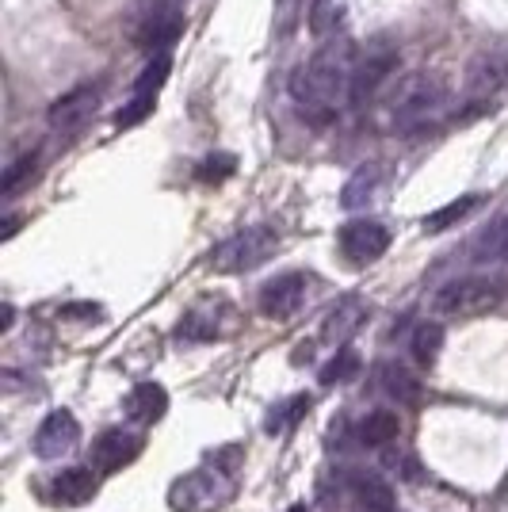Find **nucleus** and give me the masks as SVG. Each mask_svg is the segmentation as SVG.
Instances as JSON below:
<instances>
[{
    "label": "nucleus",
    "instance_id": "5701e85b",
    "mask_svg": "<svg viewBox=\"0 0 508 512\" xmlns=\"http://www.w3.org/2000/svg\"><path fill=\"white\" fill-rule=\"evenodd\" d=\"M482 203V195H459V199H451V203H444L440 211H432L428 218H424V234H444L447 226H455V222H463L466 214L474 211Z\"/></svg>",
    "mask_w": 508,
    "mask_h": 512
},
{
    "label": "nucleus",
    "instance_id": "cd10ccee",
    "mask_svg": "<svg viewBox=\"0 0 508 512\" xmlns=\"http://www.w3.org/2000/svg\"><path fill=\"white\" fill-rule=\"evenodd\" d=\"M153 107H157V92H134L127 104L115 111V127L127 130V127H138L142 119L153 115Z\"/></svg>",
    "mask_w": 508,
    "mask_h": 512
},
{
    "label": "nucleus",
    "instance_id": "c756f323",
    "mask_svg": "<svg viewBox=\"0 0 508 512\" xmlns=\"http://www.w3.org/2000/svg\"><path fill=\"white\" fill-rule=\"evenodd\" d=\"M302 16H306V0H276V8H272V31H276L279 39H287Z\"/></svg>",
    "mask_w": 508,
    "mask_h": 512
},
{
    "label": "nucleus",
    "instance_id": "dca6fc26",
    "mask_svg": "<svg viewBox=\"0 0 508 512\" xmlns=\"http://www.w3.org/2000/svg\"><path fill=\"white\" fill-rule=\"evenodd\" d=\"M360 444L363 448H390V444H398V436H402V417L394 413V409H375V413H367L360 421Z\"/></svg>",
    "mask_w": 508,
    "mask_h": 512
},
{
    "label": "nucleus",
    "instance_id": "473e14b6",
    "mask_svg": "<svg viewBox=\"0 0 508 512\" xmlns=\"http://www.w3.org/2000/svg\"><path fill=\"white\" fill-rule=\"evenodd\" d=\"M62 318H69V321H100V318H104V306H100V302H65Z\"/></svg>",
    "mask_w": 508,
    "mask_h": 512
},
{
    "label": "nucleus",
    "instance_id": "f8f14e48",
    "mask_svg": "<svg viewBox=\"0 0 508 512\" xmlns=\"http://www.w3.org/2000/svg\"><path fill=\"white\" fill-rule=\"evenodd\" d=\"M142 455V436L123 432V428H107L104 436H96L92 444V467L96 470H123Z\"/></svg>",
    "mask_w": 508,
    "mask_h": 512
},
{
    "label": "nucleus",
    "instance_id": "f3484780",
    "mask_svg": "<svg viewBox=\"0 0 508 512\" xmlns=\"http://www.w3.org/2000/svg\"><path fill=\"white\" fill-rule=\"evenodd\" d=\"M470 260H474V264H505L508 260V211L501 214L497 222H489L486 230L474 237Z\"/></svg>",
    "mask_w": 508,
    "mask_h": 512
},
{
    "label": "nucleus",
    "instance_id": "f257e3e1",
    "mask_svg": "<svg viewBox=\"0 0 508 512\" xmlns=\"http://www.w3.org/2000/svg\"><path fill=\"white\" fill-rule=\"evenodd\" d=\"M356 43L348 35H329L321 39V46L314 50V58L306 65H298L291 77V100L298 104L302 115L310 119H333L337 107L344 100H352V73H356Z\"/></svg>",
    "mask_w": 508,
    "mask_h": 512
},
{
    "label": "nucleus",
    "instance_id": "0eeeda50",
    "mask_svg": "<svg viewBox=\"0 0 508 512\" xmlns=\"http://www.w3.org/2000/svg\"><path fill=\"white\" fill-rule=\"evenodd\" d=\"M77 440H81L77 417H73L69 409H54V413H46L43 417V425L35 428L31 448H35L39 459H62L65 451L77 448Z\"/></svg>",
    "mask_w": 508,
    "mask_h": 512
},
{
    "label": "nucleus",
    "instance_id": "ddd939ff",
    "mask_svg": "<svg viewBox=\"0 0 508 512\" xmlns=\"http://www.w3.org/2000/svg\"><path fill=\"white\" fill-rule=\"evenodd\" d=\"M96 490H100V482L88 467H65L50 482V501L62 509H81L96 497Z\"/></svg>",
    "mask_w": 508,
    "mask_h": 512
},
{
    "label": "nucleus",
    "instance_id": "bb28decb",
    "mask_svg": "<svg viewBox=\"0 0 508 512\" xmlns=\"http://www.w3.org/2000/svg\"><path fill=\"white\" fill-rule=\"evenodd\" d=\"M340 20H344V12H340L337 0H310V31H314L318 39L337 35Z\"/></svg>",
    "mask_w": 508,
    "mask_h": 512
},
{
    "label": "nucleus",
    "instance_id": "412c9836",
    "mask_svg": "<svg viewBox=\"0 0 508 512\" xmlns=\"http://www.w3.org/2000/svg\"><path fill=\"white\" fill-rule=\"evenodd\" d=\"M348 486H352V497L367 512H394V490H390V482H382L379 474H356Z\"/></svg>",
    "mask_w": 508,
    "mask_h": 512
},
{
    "label": "nucleus",
    "instance_id": "7c9ffc66",
    "mask_svg": "<svg viewBox=\"0 0 508 512\" xmlns=\"http://www.w3.org/2000/svg\"><path fill=\"white\" fill-rule=\"evenodd\" d=\"M169 69H172L169 54H157V58H153V62H149L146 69H142V77L134 81V92H157V88L165 85Z\"/></svg>",
    "mask_w": 508,
    "mask_h": 512
},
{
    "label": "nucleus",
    "instance_id": "b1692460",
    "mask_svg": "<svg viewBox=\"0 0 508 512\" xmlns=\"http://www.w3.org/2000/svg\"><path fill=\"white\" fill-rule=\"evenodd\" d=\"M222 329H218V318H214V310H191L188 318L176 325V341L184 344H207L214 341Z\"/></svg>",
    "mask_w": 508,
    "mask_h": 512
},
{
    "label": "nucleus",
    "instance_id": "9b49d317",
    "mask_svg": "<svg viewBox=\"0 0 508 512\" xmlns=\"http://www.w3.org/2000/svg\"><path fill=\"white\" fill-rule=\"evenodd\" d=\"M230 490V486H218V474L214 470H195L188 478H180L172 486V509L176 512H203L218 505V497Z\"/></svg>",
    "mask_w": 508,
    "mask_h": 512
},
{
    "label": "nucleus",
    "instance_id": "20e7f679",
    "mask_svg": "<svg viewBox=\"0 0 508 512\" xmlns=\"http://www.w3.org/2000/svg\"><path fill=\"white\" fill-rule=\"evenodd\" d=\"M279 249V234L272 226H245L230 234L218 249L211 253V268L214 272H253L260 268L268 256Z\"/></svg>",
    "mask_w": 508,
    "mask_h": 512
},
{
    "label": "nucleus",
    "instance_id": "2eb2a0df",
    "mask_svg": "<svg viewBox=\"0 0 508 512\" xmlns=\"http://www.w3.org/2000/svg\"><path fill=\"white\" fill-rule=\"evenodd\" d=\"M127 413L142 425H157L169 413V390L161 383H138L127 394Z\"/></svg>",
    "mask_w": 508,
    "mask_h": 512
},
{
    "label": "nucleus",
    "instance_id": "6e6552de",
    "mask_svg": "<svg viewBox=\"0 0 508 512\" xmlns=\"http://www.w3.org/2000/svg\"><path fill=\"white\" fill-rule=\"evenodd\" d=\"M394 65H398V54L390 50V46H375V50H367L360 54V62H356V73H352V104H363V100H371L382 85H386V77L394 73Z\"/></svg>",
    "mask_w": 508,
    "mask_h": 512
},
{
    "label": "nucleus",
    "instance_id": "2f4dec72",
    "mask_svg": "<svg viewBox=\"0 0 508 512\" xmlns=\"http://www.w3.org/2000/svg\"><path fill=\"white\" fill-rule=\"evenodd\" d=\"M233 169H237V161H233L230 153H211L203 165H199V180H207V184H218V180H226V176H233Z\"/></svg>",
    "mask_w": 508,
    "mask_h": 512
},
{
    "label": "nucleus",
    "instance_id": "4468645a",
    "mask_svg": "<svg viewBox=\"0 0 508 512\" xmlns=\"http://www.w3.org/2000/svg\"><path fill=\"white\" fill-rule=\"evenodd\" d=\"M375 379H379L382 394H390L398 406H417V402H421L424 386H421V379L405 367V363H398V360L375 363Z\"/></svg>",
    "mask_w": 508,
    "mask_h": 512
},
{
    "label": "nucleus",
    "instance_id": "c85d7f7f",
    "mask_svg": "<svg viewBox=\"0 0 508 512\" xmlns=\"http://www.w3.org/2000/svg\"><path fill=\"white\" fill-rule=\"evenodd\" d=\"M310 409V398L306 394H295V398H287V402H279L272 413H268V421H264V432H283V428H291Z\"/></svg>",
    "mask_w": 508,
    "mask_h": 512
},
{
    "label": "nucleus",
    "instance_id": "4be33fe9",
    "mask_svg": "<svg viewBox=\"0 0 508 512\" xmlns=\"http://www.w3.org/2000/svg\"><path fill=\"white\" fill-rule=\"evenodd\" d=\"M440 348H444V325L440 321H421L413 329V337H409L413 360L421 363V367H432V363L440 360Z\"/></svg>",
    "mask_w": 508,
    "mask_h": 512
},
{
    "label": "nucleus",
    "instance_id": "9d476101",
    "mask_svg": "<svg viewBox=\"0 0 508 512\" xmlns=\"http://www.w3.org/2000/svg\"><path fill=\"white\" fill-rule=\"evenodd\" d=\"M180 31H184V12L176 4H153V12L138 23L134 43L142 46V50H157L161 54L165 46H172L180 39Z\"/></svg>",
    "mask_w": 508,
    "mask_h": 512
},
{
    "label": "nucleus",
    "instance_id": "aec40b11",
    "mask_svg": "<svg viewBox=\"0 0 508 512\" xmlns=\"http://www.w3.org/2000/svg\"><path fill=\"white\" fill-rule=\"evenodd\" d=\"M508 81V69L501 58H474L470 69H466V92L470 96H489V92H497V88Z\"/></svg>",
    "mask_w": 508,
    "mask_h": 512
},
{
    "label": "nucleus",
    "instance_id": "7ed1b4c3",
    "mask_svg": "<svg viewBox=\"0 0 508 512\" xmlns=\"http://www.w3.org/2000/svg\"><path fill=\"white\" fill-rule=\"evenodd\" d=\"M505 283L489 276H463L444 283L436 295H432V310L444 314V318H478L493 310L497 302L505 299Z\"/></svg>",
    "mask_w": 508,
    "mask_h": 512
},
{
    "label": "nucleus",
    "instance_id": "a878e982",
    "mask_svg": "<svg viewBox=\"0 0 508 512\" xmlns=\"http://www.w3.org/2000/svg\"><path fill=\"white\" fill-rule=\"evenodd\" d=\"M35 169H39V150H27V153H20L8 169H4V176H0V195L4 199H12V195L20 192L23 184L35 176Z\"/></svg>",
    "mask_w": 508,
    "mask_h": 512
},
{
    "label": "nucleus",
    "instance_id": "1a4fd4ad",
    "mask_svg": "<svg viewBox=\"0 0 508 512\" xmlns=\"http://www.w3.org/2000/svg\"><path fill=\"white\" fill-rule=\"evenodd\" d=\"M96 104H100V88H96V85H77L73 92H65L62 100H54V104H50L46 123H50V130H62V134H69V130L85 127L88 119H92V111H96Z\"/></svg>",
    "mask_w": 508,
    "mask_h": 512
},
{
    "label": "nucleus",
    "instance_id": "6ab92c4d",
    "mask_svg": "<svg viewBox=\"0 0 508 512\" xmlns=\"http://www.w3.org/2000/svg\"><path fill=\"white\" fill-rule=\"evenodd\" d=\"M367 318V306L360 299H340L329 314H325V325H321V333L325 337H333V341H344V337H352L356 329L363 325Z\"/></svg>",
    "mask_w": 508,
    "mask_h": 512
},
{
    "label": "nucleus",
    "instance_id": "a211bd4d",
    "mask_svg": "<svg viewBox=\"0 0 508 512\" xmlns=\"http://www.w3.org/2000/svg\"><path fill=\"white\" fill-rule=\"evenodd\" d=\"M382 184V165H360V169L348 176V184L340 188V203H344V211H360L367 207L375 192H379Z\"/></svg>",
    "mask_w": 508,
    "mask_h": 512
},
{
    "label": "nucleus",
    "instance_id": "39448f33",
    "mask_svg": "<svg viewBox=\"0 0 508 512\" xmlns=\"http://www.w3.org/2000/svg\"><path fill=\"white\" fill-rule=\"evenodd\" d=\"M390 249V230L379 218H352L340 226V253L352 264H371Z\"/></svg>",
    "mask_w": 508,
    "mask_h": 512
},
{
    "label": "nucleus",
    "instance_id": "f03ea898",
    "mask_svg": "<svg viewBox=\"0 0 508 512\" xmlns=\"http://www.w3.org/2000/svg\"><path fill=\"white\" fill-rule=\"evenodd\" d=\"M447 107V85L436 73H409L398 81V88L390 92L386 111H390V123L394 127H424L432 119H440Z\"/></svg>",
    "mask_w": 508,
    "mask_h": 512
},
{
    "label": "nucleus",
    "instance_id": "72a5a7b5",
    "mask_svg": "<svg viewBox=\"0 0 508 512\" xmlns=\"http://www.w3.org/2000/svg\"><path fill=\"white\" fill-rule=\"evenodd\" d=\"M12 321H16V306H12V302H4V310H0V333H8V329H12Z\"/></svg>",
    "mask_w": 508,
    "mask_h": 512
},
{
    "label": "nucleus",
    "instance_id": "393cba45",
    "mask_svg": "<svg viewBox=\"0 0 508 512\" xmlns=\"http://www.w3.org/2000/svg\"><path fill=\"white\" fill-rule=\"evenodd\" d=\"M360 367H363V360H360V352L356 348H337V356L321 367V386H337V383H352L356 375H360Z\"/></svg>",
    "mask_w": 508,
    "mask_h": 512
},
{
    "label": "nucleus",
    "instance_id": "423d86ee",
    "mask_svg": "<svg viewBox=\"0 0 508 512\" xmlns=\"http://www.w3.org/2000/svg\"><path fill=\"white\" fill-rule=\"evenodd\" d=\"M306 287H310V276H302V272H283V276L268 279L260 287V299H256L260 302V314L276 321L295 318L298 310H302V302H306Z\"/></svg>",
    "mask_w": 508,
    "mask_h": 512
}]
</instances>
